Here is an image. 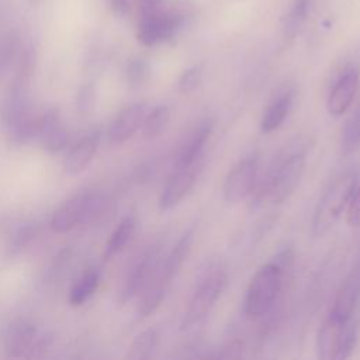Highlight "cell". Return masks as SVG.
I'll use <instances>...</instances> for the list:
<instances>
[{"instance_id":"obj_4","label":"cell","mask_w":360,"mask_h":360,"mask_svg":"<svg viewBox=\"0 0 360 360\" xmlns=\"http://www.w3.org/2000/svg\"><path fill=\"white\" fill-rule=\"evenodd\" d=\"M226 284L228 276L221 269H212L200 278L187 301L181 318L180 326L183 330H188L194 326H198L208 318L217 301L225 291Z\"/></svg>"},{"instance_id":"obj_1","label":"cell","mask_w":360,"mask_h":360,"mask_svg":"<svg viewBox=\"0 0 360 360\" xmlns=\"http://www.w3.org/2000/svg\"><path fill=\"white\" fill-rule=\"evenodd\" d=\"M194 238V229H187L177 243L173 246V249L160 259V263L150 278L149 284L143 288V291L139 294V302H138V315L145 318L155 312L158 307L162 304L165 294L167 288L170 287L173 278L180 271L181 266L187 260V256L191 250V243Z\"/></svg>"},{"instance_id":"obj_14","label":"cell","mask_w":360,"mask_h":360,"mask_svg":"<svg viewBox=\"0 0 360 360\" xmlns=\"http://www.w3.org/2000/svg\"><path fill=\"white\" fill-rule=\"evenodd\" d=\"M360 84V73L356 68H347L335 82L326 98V110L330 115H343L352 105Z\"/></svg>"},{"instance_id":"obj_19","label":"cell","mask_w":360,"mask_h":360,"mask_svg":"<svg viewBox=\"0 0 360 360\" xmlns=\"http://www.w3.org/2000/svg\"><path fill=\"white\" fill-rule=\"evenodd\" d=\"M135 218L132 215H127L125 218H122L120 221V224L115 226V229L111 232L104 252H103V257L104 260H110L114 256H117L131 240L132 233L135 231Z\"/></svg>"},{"instance_id":"obj_30","label":"cell","mask_w":360,"mask_h":360,"mask_svg":"<svg viewBox=\"0 0 360 360\" xmlns=\"http://www.w3.org/2000/svg\"><path fill=\"white\" fill-rule=\"evenodd\" d=\"M94 101H96V89H94V86L90 84V83L83 84L80 87V90L77 91V98H76L77 108L82 112L86 114L93 108Z\"/></svg>"},{"instance_id":"obj_15","label":"cell","mask_w":360,"mask_h":360,"mask_svg":"<svg viewBox=\"0 0 360 360\" xmlns=\"http://www.w3.org/2000/svg\"><path fill=\"white\" fill-rule=\"evenodd\" d=\"M146 112L148 105L145 103H135L120 111L108 128V142L121 145L131 139L141 129Z\"/></svg>"},{"instance_id":"obj_12","label":"cell","mask_w":360,"mask_h":360,"mask_svg":"<svg viewBox=\"0 0 360 360\" xmlns=\"http://www.w3.org/2000/svg\"><path fill=\"white\" fill-rule=\"evenodd\" d=\"M257 155H250L228 172L222 184V197L228 204H238L252 194L257 179Z\"/></svg>"},{"instance_id":"obj_16","label":"cell","mask_w":360,"mask_h":360,"mask_svg":"<svg viewBox=\"0 0 360 360\" xmlns=\"http://www.w3.org/2000/svg\"><path fill=\"white\" fill-rule=\"evenodd\" d=\"M38 138L46 152L56 155L62 152L69 142V131L58 108H49L39 117Z\"/></svg>"},{"instance_id":"obj_11","label":"cell","mask_w":360,"mask_h":360,"mask_svg":"<svg viewBox=\"0 0 360 360\" xmlns=\"http://www.w3.org/2000/svg\"><path fill=\"white\" fill-rule=\"evenodd\" d=\"M183 22L184 17L181 14L162 8L156 13L141 15L136 38L145 46H155L170 41Z\"/></svg>"},{"instance_id":"obj_29","label":"cell","mask_w":360,"mask_h":360,"mask_svg":"<svg viewBox=\"0 0 360 360\" xmlns=\"http://www.w3.org/2000/svg\"><path fill=\"white\" fill-rule=\"evenodd\" d=\"M346 221L353 228H360V186L354 188L346 207Z\"/></svg>"},{"instance_id":"obj_9","label":"cell","mask_w":360,"mask_h":360,"mask_svg":"<svg viewBox=\"0 0 360 360\" xmlns=\"http://www.w3.org/2000/svg\"><path fill=\"white\" fill-rule=\"evenodd\" d=\"M162 259V245L159 242H153L132 260L128 267L125 277L121 283L118 300L121 304L128 302L135 295L141 294L143 288L149 284L153 277L159 263Z\"/></svg>"},{"instance_id":"obj_23","label":"cell","mask_w":360,"mask_h":360,"mask_svg":"<svg viewBox=\"0 0 360 360\" xmlns=\"http://www.w3.org/2000/svg\"><path fill=\"white\" fill-rule=\"evenodd\" d=\"M20 48L21 39L15 31H7L0 35V79L17 59Z\"/></svg>"},{"instance_id":"obj_17","label":"cell","mask_w":360,"mask_h":360,"mask_svg":"<svg viewBox=\"0 0 360 360\" xmlns=\"http://www.w3.org/2000/svg\"><path fill=\"white\" fill-rule=\"evenodd\" d=\"M101 134L100 131H93L84 135L79 142H76L68 152L63 160V172L69 176H76L82 173L93 160L98 145Z\"/></svg>"},{"instance_id":"obj_21","label":"cell","mask_w":360,"mask_h":360,"mask_svg":"<svg viewBox=\"0 0 360 360\" xmlns=\"http://www.w3.org/2000/svg\"><path fill=\"white\" fill-rule=\"evenodd\" d=\"M100 284V271L90 269L72 285L69 291V302L72 307L83 305L96 292Z\"/></svg>"},{"instance_id":"obj_13","label":"cell","mask_w":360,"mask_h":360,"mask_svg":"<svg viewBox=\"0 0 360 360\" xmlns=\"http://www.w3.org/2000/svg\"><path fill=\"white\" fill-rule=\"evenodd\" d=\"M212 131V121L205 118L198 121L181 139L176 158L174 167L191 165L205 156L204 149Z\"/></svg>"},{"instance_id":"obj_7","label":"cell","mask_w":360,"mask_h":360,"mask_svg":"<svg viewBox=\"0 0 360 360\" xmlns=\"http://www.w3.org/2000/svg\"><path fill=\"white\" fill-rule=\"evenodd\" d=\"M356 188V176L352 173L343 174L336 179L333 184L325 191L319 200L314 218H312V235H325L340 218L342 212L349 204V200Z\"/></svg>"},{"instance_id":"obj_10","label":"cell","mask_w":360,"mask_h":360,"mask_svg":"<svg viewBox=\"0 0 360 360\" xmlns=\"http://www.w3.org/2000/svg\"><path fill=\"white\" fill-rule=\"evenodd\" d=\"M204 163L205 156L191 165L173 167V172L167 177L159 197L160 211H169L174 208L191 193L198 181L200 174L204 170Z\"/></svg>"},{"instance_id":"obj_32","label":"cell","mask_w":360,"mask_h":360,"mask_svg":"<svg viewBox=\"0 0 360 360\" xmlns=\"http://www.w3.org/2000/svg\"><path fill=\"white\" fill-rule=\"evenodd\" d=\"M108 4H110V8L112 10L114 14L120 15V17H124L128 14L129 11V0H107Z\"/></svg>"},{"instance_id":"obj_27","label":"cell","mask_w":360,"mask_h":360,"mask_svg":"<svg viewBox=\"0 0 360 360\" xmlns=\"http://www.w3.org/2000/svg\"><path fill=\"white\" fill-rule=\"evenodd\" d=\"M149 76V65L143 58H132L128 60L125 66V77L129 84L139 86Z\"/></svg>"},{"instance_id":"obj_28","label":"cell","mask_w":360,"mask_h":360,"mask_svg":"<svg viewBox=\"0 0 360 360\" xmlns=\"http://www.w3.org/2000/svg\"><path fill=\"white\" fill-rule=\"evenodd\" d=\"M201 77H202L201 66H191L180 75L177 82V89L181 93H191L200 86Z\"/></svg>"},{"instance_id":"obj_18","label":"cell","mask_w":360,"mask_h":360,"mask_svg":"<svg viewBox=\"0 0 360 360\" xmlns=\"http://www.w3.org/2000/svg\"><path fill=\"white\" fill-rule=\"evenodd\" d=\"M294 104V90L285 87L280 90L267 104L260 120V129L266 134L278 129L288 117Z\"/></svg>"},{"instance_id":"obj_6","label":"cell","mask_w":360,"mask_h":360,"mask_svg":"<svg viewBox=\"0 0 360 360\" xmlns=\"http://www.w3.org/2000/svg\"><path fill=\"white\" fill-rule=\"evenodd\" d=\"M283 283V270L277 263H266L257 269L246 290L243 311L249 318H260L273 307Z\"/></svg>"},{"instance_id":"obj_33","label":"cell","mask_w":360,"mask_h":360,"mask_svg":"<svg viewBox=\"0 0 360 360\" xmlns=\"http://www.w3.org/2000/svg\"><path fill=\"white\" fill-rule=\"evenodd\" d=\"M6 15H7V1L6 0H0V30H1L3 24H4Z\"/></svg>"},{"instance_id":"obj_8","label":"cell","mask_w":360,"mask_h":360,"mask_svg":"<svg viewBox=\"0 0 360 360\" xmlns=\"http://www.w3.org/2000/svg\"><path fill=\"white\" fill-rule=\"evenodd\" d=\"M107 201L97 193L83 191L66 200L52 215L51 228L58 233H65L79 224L98 218L105 211Z\"/></svg>"},{"instance_id":"obj_2","label":"cell","mask_w":360,"mask_h":360,"mask_svg":"<svg viewBox=\"0 0 360 360\" xmlns=\"http://www.w3.org/2000/svg\"><path fill=\"white\" fill-rule=\"evenodd\" d=\"M305 152H292L270 169L257 191L256 201L270 200L273 204H281L288 200L301 183L305 170Z\"/></svg>"},{"instance_id":"obj_25","label":"cell","mask_w":360,"mask_h":360,"mask_svg":"<svg viewBox=\"0 0 360 360\" xmlns=\"http://www.w3.org/2000/svg\"><path fill=\"white\" fill-rule=\"evenodd\" d=\"M360 148V107L350 115L342 129V149L352 153Z\"/></svg>"},{"instance_id":"obj_3","label":"cell","mask_w":360,"mask_h":360,"mask_svg":"<svg viewBox=\"0 0 360 360\" xmlns=\"http://www.w3.org/2000/svg\"><path fill=\"white\" fill-rule=\"evenodd\" d=\"M1 127L11 145L21 146L38 136L39 117L31 108L27 91H8L0 112Z\"/></svg>"},{"instance_id":"obj_5","label":"cell","mask_w":360,"mask_h":360,"mask_svg":"<svg viewBox=\"0 0 360 360\" xmlns=\"http://www.w3.org/2000/svg\"><path fill=\"white\" fill-rule=\"evenodd\" d=\"M53 335L49 330L38 329L27 319L11 322L3 335V349L10 359H31L42 356L51 349Z\"/></svg>"},{"instance_id":"obj_31","label":"cell","mask_w":360,"mask_h":360,"mask_svg":"<svg viewBox=\"0 0 360 360\" xmlns=\"http://www.w3.org/2000/svg\"><path fill=\"white\" fill-rule=\"evenodd\" d=\"M165 8V0H139L141 15L152 14Z\"/></svg>"},{"instance_id":"obj_22","label":"cell","mask_w":360,"mask_h":360,"mask_svg":"<svg viewBox=\"0 0 360 360\" xmlns=\"http://www.w3.org/2000/svg\"><path fill=\"white\" fill-rule=\"evenodd\" d=\"M169 121H170V110L167 108V105L159 104L152 110H148L141 127V132L143 138L155 139L160 136L167 128Z\"/></svg>"},{"instance_id":"obj_20","label":"cell","mask_w":360,"mask_h":360,"mask_svg":"<svg viewBox=\"0 0 360 360\" xmlns=\"http://www.w3.org/2000/svg\"><path fill=\"white\" fill-rule=\"evenodd\" d=\"M158 345L159 332L155 328L143 329L131 342L125 357L129 360H148L153 356Z\"/></svg>"},{"instance_id":"obj_26","label":"cell","mask_w":360,"mask_h":360,"mask_svg":"<svg viewBox=\"0 0 360 360\" xmlns=\"http://www.w3.org/2000/svg\"><path fill=\"white\" fill-rule=\"evenodd\" d=\"M37 235H38V226L35 224H25L22 226H20L14 232V235L8 243V248H7L8 255L14 256V255L21 253L27 246L31 245V242L37 238Z\"/></svg>"},{"instance_id":"obj_24","label":"cell","mask_w":360,"mask_h":360,"mask_svg":"<svg viewBox=\"0 0 360 360\" xmlns=\"http://www.w3.org/2000/svg\"><path fill=\"white\" fill-rule=\"evenodd\" d=\"M311 0H294L291 8L285 17L284 22V35L287 38H292L304 24L308 11H309Z\"/></svg>"}]
</instances>
